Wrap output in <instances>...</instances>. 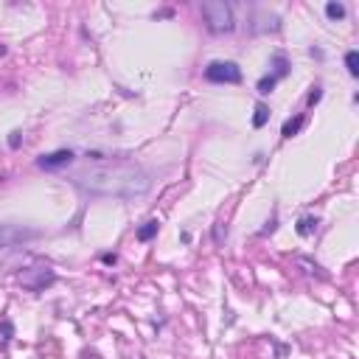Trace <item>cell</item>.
Masks as SVG:
<instances>
[{
  "label": "cell",
  "mask_w": 359,
  "mask_h": 359,
  "mask_svg": "<svg viewBox=\"0 0 359 359\" xmlns=\"http://www.w3.org/2000/svg\"><path fill=\"white\" fill-rule=\"evenodd\" d=\"M301 126H303V115H298L295 121H286V124H283V132H281V135H283V137H292V135H298V129H301Z\"/></svg>",
  "instance_id": "obj_9"
},
{
  "label": "cell",
  "mask_w": 359,
  "mask_h": 359,
  "mask_svg": "<svg viewBox=\"0 0 359 359\" xmlns=\"http://www.w3.org/2000/svg\"><path fill=\"white\" fill-rule=\"evenodd\" d=\"M73 185L90 196L135 199L152 188V177L132 160H101V163L85 166L82 171H76Z\"/></svg>",
  "instance_id": "obj_1"
},
{
  "label": "cell",
  "mask_w": 359,
  "mask_h": 359,
  "mask_svg": "<svg viewBox=\"0 0 359 359\" xmlns=\"http://www.w3.org/2000/svg\"><path fill=\"white\" fill-rule=\"evenodd\" d=\"M267 121H269V110L264 104H258V107H255V115H253V126H255V129H261Z\"/></svg>",
  "instance_id": "obj_8"
},
{
  "label": "cell",
  "mask_w": 359,
  "mask_h": 359,
  "mask_svg": "<svg viewBox=\"0 0 359 359\" xmlns=\"http://www.w3.org/2000/svg\"><path fill=\"white\" fill-rule=\"evenodd\" d=\"M9 143H12V146L20 143V132H12V140H9Z\"/></svg>",
  "instance_id": "obj_14"
},
{
  "label": "cell",
  "mask_w": 359,
  "mask_h": 359,
  "mask_svg": "<svg viewBox=\"0 0 359 359\" xmlns=\"http://www.w3.org/2000/svg\"><path fill=\"white\" fill-rule=\"evenodd\" d=\"M157 236V222L152 219V222H146L143 228H137V242H149V239H155Z\"/></svg>",
  "instance_id": "obj_7"
},
{
  "label": "cell",
  "mask_w": 359,
  "mask_h": 359,
  "mask_svg": "<svg viewBox=\"0 0 359 359\" xmlns=\"http://www.w3.org/2000/svg\"><path fill=\"white\" fill-rule=\"evenodd\" d=\"M31 239H39L37 228H23V225H0V250L26 244Z\"/></svg>",
  "instance_id": "obj_5"
},
{
  "label": "cell",
  "mask_w": 359,
  "mask_h": 359,
  "mask_svg": "<svg viewBox=\"0 0 359 359\" xmlns=\"http://www.w3.org/2000/svg\"><path fill=\"white\" fill-rule=\"evenodd\" d=\"M205 79L213 85H239L242 82V70L236 62H210L205 67Z\"/></svg>",
  "instance_id": "obj_4"
},
{
  "label": "cell",
  "mask_w": 359,
  "mask_h": 359,
  "mask_svg": "<svg viewBox=\"0 0 359 359\" xmlns=\"http://www.w3.org/2000/svg\"><path fill=\"white\" fill-rule=\"evenodd\" d=\"M314 230H317V219H309V216H306V219L298 222V233H301V236H312Z\"/></svg>",
  "instance_id": "obj_11"
},
{
  "label": "cell",
  "mask_w": 359,
  "mask_h": 359,
  "mask_svg": "<svg viewBox=\"0 0 359 359\" xmlns=\"http://www.w3.org/2000/svg\"><path fill=\"white\" fill-rule=\"evenodd\" d=\"M275 82H278V76H264L261 82H258V93H261V96H267V93H272V87H275Z\"/></svg>",
  "instance_id": "obj_13"
},
{
  "label": "cell",
  "mask_w": 359,
  "mask_h": 359,
  "mask_svg": "<svg viewBox=\"0 0 359 359\" xmlns=\"http://www.w3.org/2000/svg\"><path fill=\"white\" fill-rule=\"evenodd\" d=\"M202 17L213 34H228L233 31V9L225 0H205L202 3Z\"/></svg>",
  "instance_id": "obj_2"
},
{
  "label": "cell",
  "mask_w": 359,
  "mask_h": 359,
  "mask_svg": "<svg viewBox=\"0 0 359 359\" xmlns=\"http://www.w3.org/2000/svg\"><path fill=\"white\" fill-rule=\"evenodd\" d=\"M3 53H6V45H0V56H3Z\"/></svg>",
  "instance_id": "obj_15"
},
{
  "label": "cell",
  "mask_w": 359,
  "mask_h": 359,
  "mask_svg": "<svg viewBox=\"0 0 359 359\" xmlns=\"http://www.w3.org/2000/svg\"><path fill=\"white\" fill-rule=\"evenodd\" d=\"M345 65H348V73H351V76H359V53L356 51H348Z\"/></svg>",
  "instance_id": "obj_12"
},
{
  "label": "cell",
  "mask_w": 359,
  "mask_h": 359,
  "mask_svg": "<svg viewBox=\"0 0 359 359\" xmlns=\"http://www.w3.org/2000/svg\"><path fill=\"white\" fill-rule=\"evenodd\" d=\"M326 14H328V20H342V17H345V6L331 0V3L326 6Z\"/></svg>",
  "instance_id": "obj_10"
},
{
  "label": "cell",
  "mask_w": 359,
  "mask_h": 359,
  "mask_svg": "<svg viewBox=\"0 0 359 359\" xmlns=\"http://www.w3.org/2000/svg\"><path fill=\"white\" fill-rule=\"evenodd\" d=\"M56 281V272H53L51 267H28L20 272V283H23V289H28V292H42L45 286H51V283Z\"/></svg>",
  "instance_id": "obj_3"
},
{
  "label": "cell",
  "mask_w": 359,
  "mask_h": 359,
  "mask_svg": "<svg viewBox=\"0 0 359 359\" xmlns=\"http://www.w3.org/2000/svg\"><path fill=\"white\" fill-rule=\"evenodd\" d=\"M70 160H73L70 149H59V152H51V155H42L37 160V166L45 171H53V169H62V166H70Z\"/></svg>",
  "instance_id": "obj_6"
}]
</instances>
